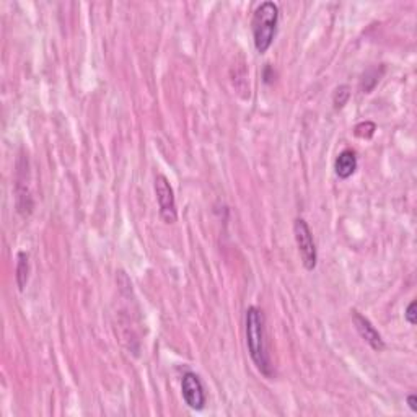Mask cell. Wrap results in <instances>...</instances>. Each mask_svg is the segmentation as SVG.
Here are the masks:
<instances>
[{
	"instance_id": "obj_7",
	"label": "cell",
	"mask_w": 417,
	"mask_h": 417,
	"mask_svg": "<svg viewBox=\"0 0 417 417\" xmlns=\"http://www.w3.org/2000/svg\"><path fill=\"white\" fill-rule=\"evenodd\" d=\"M334 170L341 180H347L356 173L357 170V155L351 148H346L339 153L336 162H334Z\"/></svg>"
},
{
	"instance_id": "obj_6",
	"label": "cell",
	"mask_w": 417,
	"mask_h": 417,
	"mask_svg": "<svg viewBox=\"0 0 417 417\" xmlns=\"http://www.w3.org/2000/svg\"><path fill=\"white\" fill-rule=\"evenodd\" d=\"M352 321H353V324H356V329H357V333L360 334V338L364 339V341L369 344V346L374 349V351H377V352L383 351L385 341H383L382 334L378 333L377 328H375V326L371 324L364 315H360L359 311L353 310L352 311Z\"/></svg>"
},
{
	"instance_id": "obj_11",
	"label": "cell",
	"mask_w": 417,
	"mask_h": 417,
	"mask_svg": "<svg viewBox=\"0 0 417 417\" xmlns=\"http://www.w3.org/2000/svg\"><path fill=\"white\" fill-rule=\"evenodd\" d=\"M416 307H417V303H416V300H412L409 305H407V308H406V313H405V318H406V321L407 323H409L411 326H414L416 323H417V313H416Z\"/></svg>"
},
{
	"instance_id": "obj_1",
	"label": "cell",
	"mask_w": 417,
	"mask_h": 417,
	"mask_svg": "<svg viewBox=\"0 0 417 417\" xmlns=\"http://www.w3.org/2000/svg\"><path fill=\"white\" fill-rule=\"evenodd\" d=\"M244 331H246V346L251 360L256 369L264 377H273V365H271L269 353L266 347V329L264 315L260 308L249 307L244 315Z\"/></svg>"
},
{
	"instance_id": "obj_4",
	"label": "cell",
	"mask_w": 417,
	"mask_h": 417,
	"mask_svg": "<svg viewBox=\"0 0 417 417\" xmlns=\"http://www.w3.org/2000/svg\"><path fill=\"white\" fill-rule=\"evenodd\" d=\"M153 186H155L157 202L160 207V217L165 220V224H175L178 219V211H176L175 193L168 178L165 175H157Z\"/></svg>"
},
{
	"instance_id": "obj_5",
	"label": "cell",
	"mask_w": 417,
	"mask_h": 417,
	"mask_svg": "<svg viewBox=\"0 0 417 417\" xmlns=\"http://www.w3.org/2000/svg\"><path fill=\"white\" fill-rule=\"evenodd\" d=\"M181 393H183L184 403L194 411H202L206 407V389L199 378V375L188 371L184 374L183 380H181Z\"/></svg>"
},
{
	"instance_id": "obj_9",
	"label": "cell",
	"mask_w": 417,
	"mask_h": 417,
	"mask_svg": "<svg viewBox=\"0 0 417 417\" xmlns=\"http://www.w3.org/2000/svg\"><path fill=\"white\" fill-rule=\"evenodd\" d=\"M349 98H351V88H349L347 85H341V87H338L336 92H334V95H333L334 108H336V110H341V108H344L347 104Z\"/></svg>"
},
{
	"instance_id": "obj_10",
	"label": "cell",
	"mask_w": 417,
	"mask_h": 417,
	"mask_svg": "<svg viewBox=\"0 0 417 417\" xmlns=\"http://www.w3.org/2000/svg\"><path fill=\"white\" fill-rule=\"evenodd\" d=\"M375 124L374 122L367 121V122H360L359 126L356 128V135L357 137H362V139H370L371 135L375 134Z\"/></svg>"
},
{
	"instance_id": "obj_8",
	"label": "cell",
	"mask_w": 417,
	"mask_h": 417,
	"mask_svg": "<svg viewBox=\"0 0 417 417\" xmlns=\"http://www.w3.org/2000/svg\"><path fill=\"white\" fill-rule=\"evenodd\" d=\"M28 274H30V262H28V255L26 253H18V262H17V284L18 289L23 292L28 282Z\"/></svg>"
},
{
	"instance_id": "obj_12",
	"label": "cell",
	"mask_w": 417,
	"mask_h": 417,
	"mask_svg": "<svg viewBox=\"0 0 417 417\" xmlns=\"http://www.w3.org/2000/svg\"><path fill=\"white\" fill-rule=\"evenodd\" d=\"M406 401H407V406H409V409L412 412H417V398H416V394H409Z\"/></svg>"
},
{
	"instance_id": "obj_3",
	"label": "cell",
	"mask_w": 417,
	"mask_h": 417,
	"mask_svg": "<svg viewBox=\"0 0 417 417\" xmlns=\"http://www.w3.org/2000/svg\"><path fill=\"white\" fill-rule=\"evenodd\" d=\"M293 235H295V243L298 248V255L302 258V264L307 271H313L318 261V253H316L315 238L310 226L303 219H295L293 222Z\"/></svg>"
},
{
	"instance_id": "obj_2",
	"label": "cell",
	"mask_w": 417,
	"mask_h": 417,
	"mask_svg": "<svg viewBox=\"0 0 417 417\" xmlns=\"http://www.w3.org/2000/svg\"><path fill=\"white\" fill-rule=\"evenodd\" d=\"M279 21V7L271 0L260 3L253 13V38L258 52L264 54L273 44Z\"/></svg>"
}]
</instances>
